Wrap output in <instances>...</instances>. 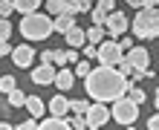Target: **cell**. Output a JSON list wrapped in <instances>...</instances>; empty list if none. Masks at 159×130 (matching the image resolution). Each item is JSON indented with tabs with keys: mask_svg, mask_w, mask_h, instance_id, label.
Here are the masks:
<instances>
[{
	"mask_svg": "<svg viewBox=\"0 0 159 130\" xmlns=\"http://www.w3.org/2000/svg\"><path fill=\"white\" fill-rule=\"evenodd\" d=\"M127 75H121L116 67H101L93 69L87 78H84V92H90L93 101H101V104H107V101H116L121 96H127Z\"/></svg>",
	"mask_w": 159,
	"mask_h": 130,
	"instance_id": "6da1fadb",
	"label": "cell"
},
{
	"mask_svg": "<svg viewBox=\"0 0 159 130\" xmlns=\"http://www.w3.org/2000/svg\"><path fill=\"white\" fill-rule=\"evenodd\" d=\"M55 32V20L43 12H32V15H23L20 17V35L29 43H38V41H46L49 35Z\"/></svg>",
	"mask_w": 159,
	"mask_h": 130,
	"instance_id": "7a4b0ae2",
	"label": "cell"
},
{
	"mask_svg": "<svg viewBox=\"0 0 159 130\" xmlns=\"http://www.w3.org/2000/svg\"><path fill=\"white\" fill-rule=\"evenodd\" d=\"M133 26V35L139 41H151V38H159V9H139L136 12V20L130 23Z\"/></svg>",
	"mask_w": 159,
	"mask_h": 130,
	"instance_id": "3957f363",
	"label": "cell"
},
{
	"mask_svg": "<svg viewBox=\"0 0 159 130\" xmlns=\"http://www.w3.org/2000/svg\"><path fill=\"white\" fill-rule=\"evenodd\" d=\"M110 113H113V119L119 124H125V127H130L136 122V116H139V104L130 96H121V98H116L113 101V110H110Z\"/></svg>",
	"mask_w": 159,
	"mask_h": 130,
	"instance_id": "277c9868",
	"label": "cell"
},
{
	"mask_svg": "<svg viewBox=\"0 0 159 130\" xmlns=\"http://www.w3.org/2000/svg\"><path fill=\"white\" fill-rule=\"evenodd\" d=\"M125 58V49L119 46V41H101L98 43V64L101 67H116V64Z\"/></svg>",
	"mask_w": 159,
	"mask_h": 130,
	"instance_id": "5b68a950",
	"label": "cell"
},
{
	"mask_svg": "<svg viewBox=\"0 0 159 130\" xmlns=\"http://www.w3.org/2000/svg\"><path fill=\"white\" fill-rule=\"evenodd\" d=\"M110 116H113V113H110V110H107L104 104H101V101L90 104V110L84 113V119H87V127H90V130H96V127H104V124L110 122Z\"/></svg>",
	"mask_w": 159,
	"mask_h": 130,
	"instance_id": "8992f818",
	"label": "cell"
},
{
	"mask_svg": "<svg viewBox=\"0 0 159 130\" xmlns=\"http://www.w3.org/2000/svg\"><path fill=\"white\" fill-rule=\"evenodd\" d=\"M127 26H130L127 15H121V12H110V15H107V20H104V32L116 41V38H121V35L127 32Z\"/></svg>",
	"mask_w": 159,
	"mask_h": 130,
	"instance_id": "52a82bcc",
	"label": "cell"
},
{
	"mask_svg": "<svg viewBox=\"0 0 159 130\" xmlns=\"http://www.w3.org/2000/svg\"><path fill=\"white\" fill-rule=\"evenodd\" d=\"M55 75H58V69H55L52 67V61H41V67L38 69H32V81H35V84H55Z\"/></svg>",
	"mask_w": 159,
	"mask_h": 130,
	"instance_id": "ba28073f",
	"label": "cell"
},
{
	"mask_svg": "<svg viewBox=\"0 0 159 130\" xmlns=\"http://www.w3.org/2000/svg\"><path fill=\"white\" fill-rule=\"evenodd\" d=\"M12 61H15V67H20V69H29V67H32V61H35V49H32V46H26V43L15 46V52H12Z\"/></svg>",
	"mask_w": 159,
	"mask_h": 130,
	"instance_id": "9c48e42d",
	"label": "cell"
},
{
	"mask_svg": "<svg viewBox=\"0 0 159 130\" xmlns=\"http://www.w3.org/2000/svg\"><path fill=\"white\" fill-rule=\"evenodd\" d=\"M125 58L130 61V67H133V69H145L148 64H151V55H148V49H145V46H130Z\"/></svg>",
	"mask_w": 159,
	"mask_h": 130,
	"instance_id": "30bf717a",
	"label": "cell"
},
{
	"mask_svg": "<svg viewBox=\"0 0 159 130\" xmlns=\"http://www.w3.org/2000/svg\"><path fill=\"white\" fill-rule=\"evenodd\" d=\"M72 84H75V69L61 67V69H58V75H55V87H58L61 92H70Z\"/></svg>",
	"mask_w": 159,
	"mask_h": 130,
	"instance_id": "8fae6325",
	"label": "cell"
},
{
	"mask_svg": "<svg viewBox=\"0 0 159 130\" xmlns=\"http://www.w3.org/2000/svg\"><path fill=\"white\" fill-rule=\"evenodd\" d=\"M72 127V122L67 116H49V119H41V130H67Z\"/></svg>",
	"mask_w": 159,
	"mask_h": 130,
	"instance_id": "7c38bea8",
	"label": "cell"
},
{
	"mask_svg": "<svg viewBox=\"0 0 159 130\" xmlns=\"http://www.w3.org/2000/svg\"><path fill=\"white\" fill-rule=\"evenodd\" d=\"M72 26H75V15H55V32H61V35H67Z\"/></svg>",
	"mask_w": 159,
	"mask_h": 130,
	"instance_id": "4fadbf2b",
	"label": "cell"
},
{
	"mask_svg": "<svg viewBox=\"0 0 159 130\" xmlns=\"http://www.w3.org/2000/svg\"><path fill=\"white\" fill-rule=\"evenodd\" d=\"M67 110H70V101H67V96H55L52 101H49V113L52 116H67Z\"/></svg>",
	"mask_w": 159,
	"mask_h": 130,
	"instance_id": "5bb4252c",
	"label": "cell"
},
{
	"mask_svg": "<svg viewBox=\"0 0 159 130\" xmlns=\"http://www.w3.org/2000/svg\"><path fill=\"white\" fill-rule=\"evenodd\" d=\"M64 38H67L70 46H84V43H87V32H84L81 26H72V29L64 35Z\"/></svg>",
	"mask_w": 159,
	"mask_h": 130,
	"instance_id": "9a60e30c",
	"label": "cell"
},
{
	"mask_svg": "<svg viewBox=\"0 0 159 130\" xmlns=\"http://www.w3.org/2000/svg\"><path fill=\"white\" fill-rule=\"evenodd\" d=\"M26 110H29V116L43 119V98L41 96H29V98H26Z\"/></svg>",
	"mask_w": 159,
	"mask_h": 130,
	"instance_id": "2e32d148",
	"label": "cell"
},
{
	"mask_svg": "<svg viewBox=\"0 0 159 130\" xmlns=\"http://www.w3.org/2000/svg\"><path fill=\"white\" fill-rule=\"evenodd\" d=\"M38 6H41V0H15V12H20V15L38 12Z\"/></svg>",
	"mask_w": 159,
	"mask_h": 130,
	"instance_id": "e0dca14e",
	"label": "cell"
},
{
	"mask_svg": "<svg viewBox=\"0 0 159 130\" xmlns=\"http://www.w3.org/2000/svg\"><path fill=\"white\" fill-rule=\"evenodd\" d=\"M104 35H107L104 26H90V29H87V43H96L98 46L101 41H104Z\"/></svg>",
	"mask_w": 159,
	"mask_h": 130,
	"instance_id": "ac0fdd59",
	"label": "cell"
},
{
	"mask_svg": "<svg viewBox=\"0 0 159 130\" xmlns=\"http://www.w3.org/2000/svg\"><path fill=\"white\" fill-rule=\"evenodd\" d=\"M70 3H72V0H46V9H49L52 15H64L70 9Z\"/></svg>",
	"mask_w": 159,
	"mask_h": 130,
	"instance_id": "d6986e66",
	"label": "cell"
},
{
	"mask_svg": "<svg viewBox=\"0 0 159 130\" xmlns=\"http://www.w3.org/2000/svg\"><path fill=\"white\" fill-rule=\"evenodd\" d=\"M6 98L12 101V107H26V98H29V96H26L23 90H15V92H9Z\"/></svg>",
	"mask_w": 159,
	"mask_h": 130,
	"instance_id": "ffe728a7",
	"label": "cell"
},
{
	"mask_svg": "<svg viewBox=\"0 0 159 130\" xmlns=\"http://www.w3.org/2000/svg\"><path fill=\"white\" fill-rule=\"evenodd\" d=\"M15 90H17V81L12 75H3V78H0V92H6V96H9V92H15Z\"/></svg>",
	"mask_w": 159,
	"mask_h": 130,
	"instance_id": "44dd1931",
	"label": "cell"
},
{
	"mask_svg": "<svg viewBox=\"0 0 159 130\" xmlns=\"http://www.w3.org/2000/svg\"><path fill=\"white\" fill-rule=\"evenodd\" d=\"M70 110H72V113H87V110H90V101L87 98H75V101H70Z\"/></svg>",
	"mask_w": 159,
	"mask_h": 130,
	"instance_id": "7402d4cb",
	"label": "cell"
},
{
	"mask_svg": "<svg viewBox=\"0 0 159 130\" xmlns=\"http://www.w3.org/2000/svg\"><path fill=\"white\" fill-rule=\"evenodd\" d=\"M12 32H15L12 20H9V17H3V20H0V38H3V41H9V38H12Z\"/></svg>",
	"mask_w": 159,
	"mask_h": 130,
	"instance_id": "603a6c76",
	"label": "cell"
},
{
	"mask_svg": "<svg viewBox=\"0 0 159 130\" xmlns=\"http://www.w3.org/2000/svg\"><path fill=\"white\" fill-rule=\"evenodd\" d=\"M52 61L58 64V67H67V64H70V52H67V49H55Z\"/></svg>",
	"mask_w": 159,
	"mask_h": 130,
	"instance_id": "cb8c5ba5",
	"label": "cell"
},
{
	"mask_svg": "<svg viewBox=\"0 0 159 130\" xmlns=\"http://www.w3.org/2000/svg\"><path fill=\"white\" fill-rule=\"evenodd\" d=\"M90 72H93V67H90V61H87V58L75 64V75H81V78H87Z\"/></svg>",
	"mask_w": 159,
	"mask_h": 130,
	"instance_id": "d4e9b609",
	"label": "cell"
},
{
	"mask_svg": "<svg viewBox=\"0 0 159 130\" xmlns=\"http://www.w3.org/2000/svg\"><path fill=\"white\" fill-rule=\"evenodd\" d=\"M90 20H93V26H104V20H107V15L101 12V9H93V12H90Z\"/></svg>",
	"mask_w": 159,
	"mask_h": 130,
	"instance_id": "484cf974",
	"label": "cell"
},
{
	"mask_svg": "<svg viewBox=\"0 0 159 130\" xmlns=\"http://www.w3.org/2000/svg\"><path fill=\"white\" fill-rule=\"evenodd\" d=\"M81 55H84V58H87V61L98 58V46H96V43H90V46H81Z\"/></svg>",
	"mask_w": 159,
	"mask_h": 130,
	"instance_id": "4316f807",
	"label": "cell"
},
{
	"mask_svg": "<svg viewBox=\"0 0 159 130\" xmlns=\"http://www.w3.org/2000/svg\"><path fill=\"white\" fill-rule=\"evenodd\" d=\"M116 69L121 72V75H127V78H130V75H133V67H130V61H127V58H121V61L116 64Z\"/></svg>",
	"mask_w": 159,
	"mask_h": 130,
	"instance_id": "83f0119b",
	"label": "cell"
},
{
	"mask_svg": "<svg viewBox=\"0 0 159 130\" xmlns=\"http://www.w3.org/2000/svg\"><path fill=\"white\" fill-rule=\"evenodd\" d=\"M12 12H15V0H0V15L9 17Z\"/></svg>",
	"mask_w": 159,
	"mask_h": 130,
	"instance_id": "f1b7e54d",
	"label": "cell"
},
{
	"mask_svg": "<svg viewBox=\"0 0 159 130\" xmlns=\"http://www.w3.org/2000/svg\"><path fill=\"white\" fill-rule=\"evenodd\" d=\"M70 122H72V127H75V130H87V119H84L81 113H75V116L70 119Z\"/></svg>",
	"mask_w": 159,
	"mask_h": 130,
	"instance_id": "f546056e",
	"label": "cell"
},
{
	"mask_svg": "<svg viewBox=\"0 0 159 130\" xmlns=\"http://www.w3.org/2000/svg\"><path fill=\"white\" fill-rule=\"evenodd\" d=\"M113 3H116V0H98V3H96V9H101L104 15H110V12H116V9H113Z\"/></svg>",
	"mask_w": 159,
	"mask_h": 130,
	"instance_id": "4dcf8cb0",
	"label": "cell"
},
{
	"mask_svg": "<svg viewBox=\"0 0 159 130\" xmlns=\"http://www.w3.org/2000/svg\"><path fill=\"white\" fill-rule=\"evenodd\" d=\"M35 127H41V119H26V122H20V130H35Z\"/></svg>",
	"mask_w": 159,
	"mask_h": 130,
	"instance_id": "1f68e13d",
	"label": "cell"
},
{
	"mask_svg": "<svg viewBox=\"0 0 159 130\" xmlns=\"http://www.w3.org/2000/svg\"><path fill=\"white\" fill-rule=\"evenodd\" d=\"M93 3H98V0H75V6H78V12H90Z\"/></svg>",
	"mask_w": 159,
	"mask_h": 130,
	"instance_id": "d6a6232c",
	"label": "cell"
},
{
	"mask_svg": "<svg viewBox=\"0 0 159 130\" xmlns=\"http://www.w3.org/2000/svg\"><path fill=\"white\" fill-rule=\"evenodd\" d=\"M12 52H15V46L9 43V41H3V43H0V55H12Z\"/></svg>",
	"mask_w": 159,
	"mask_h": 130,
	"instance_id": "836d02e7",
	"label": "cell"
},
{
	"mask_svg": "<svg viewBox=\"0 0 159 130\" xmlns=\"http://www.w3.org/2000/svg\"><path fill=\"white\" fill-rule=\"evenodd\" d=\"M148 127H151V130H159V110H156V116L148 119Z\"/></svg>",
	"mask_w": 159,
	"mask_h": 130,
	"instance_id": "e575fe53",
	"label": "cell"
},
{
	"mask_svg": "<svg viewBox=\"0 0 159 130\" xmlns=\"http://www.w3.org/2000/svg\"><path fill=\"white\" fill-rule=\"evenodd\" d=\"M52 55H55V49H46V52H41V61H52ZM55 64V61H52Z\"/></svg>",
	"mask_w": 159,
	"mask_h": 130,
	"instance_id": "d590c367",
	"label": "cell"
},
{
	"mask_svg": "<svg viewBox=\"0 0 159 130\" xmlns=\"http://www.w3.org/2000/svg\"><path fill=\"white\" fill-rule=\"evenodd\" d=\"M127 3L133 6V9H145V3H148V0H127Z\"/></svg>",
	"mask_w": 159,
	"mask_h": 130,
	"instance_id": "8d00e7d4",
	"label": "cell"
},
{
	"mask_svg": "<svg viewBox=\"0 0 159 130\" xmlns=\"http://www.w3.org/2000/svg\"><path fill=\"white\" fill-rule=\"evenodd\" d=\"M119 46H121V49H130V46H133V41H130V38H121Z\"/></svg>",
	"mask_w": 159,
	"mask_h": 130,
	"instance_id": "74e56055",
	"label": "cell"
},
{
	"mask_svg": "<svg viewBox=\"0 0 159 130\" xmlns=\"http://www.w3.org/2000/svg\"><path fill=\"white\" fill-rule=\"evenodd\" d=\"M145 6H148V9H156V6H159V0H148Z\"/></svg>",
	"mask_w": 159,
	"mask_h": 130,
	"instance_id": "f35d334b",
	"label": "cell"
},
{
	"mask_svg": "<svg viewBox=\"0 0 159 130\" xmlns=\"http://www.w3.org/2000/svg\"><path fill=\"white\" fill-rule=\"evenodd\" d=\"M153 104H156V110H159V92H156V98H153Z\"/></svg>",
	"mask_w": 159,
	"mask_h": 130,
	"instance_id": "ab89813d",
	"label": "cell"
}]
</instances>
